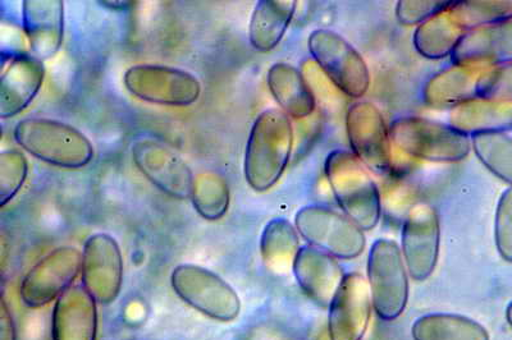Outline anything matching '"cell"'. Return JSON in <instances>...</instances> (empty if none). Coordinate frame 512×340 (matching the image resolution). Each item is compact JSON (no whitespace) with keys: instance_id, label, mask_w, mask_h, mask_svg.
<instances>
[{"instance_id":"cell-32","label":"cell","mask_w":512,"mask_h":340,"mask_svg":"<svg viewBox=\"0 0 512 340\" xmlns=\"http://www.w3.org/2000/svg\"><path fill=\"white\" fill-rule=\"evenodd\" d=\"M478 98L512 103V63L488 68L480 77Z\"/></svg>"},{"instance_id":"cell-11","label":"cell","mask_w":512,"mask_h":340,"mask_svg":"<svg viewBox=\"0 0 512 340\" xmlns=\"http://www.w3.org/2000/svg\"><path fill=\"white\" fill-rule=\"evenodd\" d=\"M401 245L410 278L424 282L431 277L441 246L440 217L432 205L419 202L409 209L402 225Z\"/></svg>"},{"instance_id":"cell-23","label":"cell","mask_w":512,"mask_h":340,"mask_svg":"<svg viewBox=\"0 0 512 340\" xmlns=\"http://www.w3.org/2000/svg\"><path fill=\"white\" fill-rule=\"evenodd\" d=\"M450 124L465 135L512 130V103L474 99L451 110Z\"/></svg>"},{"instance_id":"cell-6","label":"cell","mask_w":512,"mask_h":340,"mask_svg":"<svg viewBox=\"0 0 512 340\" xmlns=\"http://www.w3.org/2000/svg\"><path fill=\"white\" fill-rule=\"evenodd\" d=\"M171 284L182 301L210 319L231 323L240 315L239 294L212 270L192 264L177 266Z\"/></svg>"},{"instance_id":"cell-35","label":"cell","mask_w":512,"mask_h":340,"mask_svg":"<svg viewBox=\"0 0 512 340\" xmlns=\"http://www.w3.org/2000/svg\"><path fill=\"white\" fill-rule=\"evenodd\" d=\"M0 340H17L15 321L4 298L0 301Z\"/></svg>"},{"instance_id":"cell-26","label":"cell","mask_w":512,"mask_h":340,"mask_svg":"<svg viewBox=\"0 0 512 340\" xmlns=\"http://www.w3.org/2000/svg\"><path fill=\"white\" fill-rule=\"evenodd\" d=\"M414 340H489L487 329L463 315L429 314L415 320Z\"/></svg>"},{"instance_id":"cell-29","label":"cell","mask_w":512,"mask_h":340,"mask_svg":"<svg viewBox=\"0 0 512 340\" xmlns=\"http://www.w3.org/2000/svg\"><path fill=\"white\" fill-rule=\"evenodd\" d=\"M190 200L198 213L207 220H219L230 205V190L224 178L216 173H201L194 178Z\"/></svg>"},{"instance_id":"cell-5","label":"cell","mask_w":512,"mask_h":340,"mask_svg":"<svg viewBox=\"0 0 512 340\" xmlns=\"http://www.w3.org/2000/svg\"><path fill=\"white\" fill-rule=\"evenodd\" d=\"M368 283L374 311L384 321L399 319L409 301V271L396 242L381 238L368 256Z\"/></svg>"},{"instance_id":"cell-31","label":"cell","mask_w":512,"mask_h":340,"mask_svg":"<svg viewBox=\"0 0 512 340\" xmlns=\"http://www.w3.org/2000/svg\"><path fill=\"white\" fill-rule=\"evenodd\" d=\"M29 163L25 155L17 150H7L0 154V205L6 206L15 199L24 187Z\"/></svg>"},{"instance_id":"cell-28","label":"cell","mask_w":512,"mask_h":340,"mask_svg":"<svg viewBox=\"0 0 512 340\" xmlns=\"http://www.w3.org/2000/svg\"><path fill=\"white\" fill-rule=\"evenodd\" d=\"M478 159L495 176L512 186V137L506 132H486L472 136Z\"/></svg>"},{"instance_id":"cell-1","label":"cell","mask_w":512,"mask_h":340,"mask_svg":"<svg viewBox=\"0 0 512 340\" xmlns=\"http://www.w3.org/2000/svg\"><path fill=\"white\" fill-rule=\"evenodd\" d=\"M294 130L290 117L281 109L265 110L255 119L246 144L244 173L256 192L277 185L290 162Z\"/></svg>"},{"instance_id":"cell-22","label":"cell","mask_w":512,"mask_h":340,"mask_svg":"<svg viewBox=\"0 0 512 340\" xmlns=\"http://www.w3.org/2000/svg\"><path fill=\"white\" fill-rule=\"evenodd\" d=\"M267 82L274 100L288 117L303 119L312 116L317 101L300 70L287 63L273 64L269 68Z\"/></svg>"},{"instance_id":"cell-16","label":"cell","mask_w":512,"mask_h":340,"mask_svg":"<svg viewBox=\"0 0 512 340\" xmlns=\"http://www.w3.org/2000/svg\"><path fill=\"white\" fill-rule=\"evenodd\" d=\"M292 271L306 296L322 307L331 305L346 275L336 257L310 245L301 246Z\"/></svg>"},{"instance_id":"cell-36","label":"cell","mask_w":512,"mask_h":340,"mask_svg":"<svg viewBox=\"0 0 512 340\" xmlns=\"http://www.w3.org/2000/svg\"><path fill=\"white\" fill-rule=\"evenodd\" d=\"M506 319H507V323H509V325L511 326V329H512V302H510V305L507 306Z\"/></svg>"},{"instance_id":"cell-27","label":"cell","mask_w":512,"mask_h":340,"mask_svg":"<svg viewBox=\"0 0 512 340\" xmlns=\"http://www.w3.org/2000/svg\"><path fill=\"white\" fill-rule=\"evenodd\" d=\"M300 248V234L288 220L276 218L265 225L260 254L268 269L276 273L292 269Z\"/></svg>"},{"instance_id":"cell-19","label":"cell","mask_w":512,"mask_h":340,"mask_svg":"<svg viewBox=\"0 0 512 340\" xmlns=\"http://www.w3.org/2000/svg\"><path fill=\"white\" fill-rule=\"evenodd\" d=\"M451 58L454 64L482 67L512 63V21L466 31Z\"/></svg>"},{"instance_id":"cell-14","label":"cell","mask_w":512,"mask_h":340,"mask_svg":"<svg viewBox=\"0 0 512 340\" xmlns=\"http://www.w3.org/2000/svg\"><path fill=\"white\" fill-rule=\"evenodd\" d=\"M132 160L158 190L178 200L190 199L194 173L171 147L158 141L141 139L131 149Z\"/></svg>"},{"instance_id":"cell-13","label":"cell","mask_w":512,"mask_h":340,"mask_svg":"<svg viewBox=\"0 0 512 340\" xmlns=\"http://www.w3.org/2000/svg\"><path fill=\"white\" fill-rule=\"evenodd\" d=\"M82 286L96 303L116 301L123 283V256L112 236L96 233L86 240L82 250Z\"/></svg>"},{"instance_id":"cell-25","label":"cell","mask_w":512,"mask_h":340,"mask_svg":"<svg viewBox=\"0 0 512 340\" xmlns=\"http://www.w3.org/2000/svg\"><path fill=\"white\" fill-rule=\"evenodd\" d=\"M465 34L466 30L456 21L448 8L416 27L414 47L424 58H446L454 54Z\"/></svg>"},{"instance_id":"cell-2","label":"cell","mask_w":512,"mask_h":340,"mask_svg":"<svg viewBox=\"0 0 512 340\" xmlns=\"http://www.w3.org/2000/svg\"><path fill=\"white\" fill-rule=\"evenodd\" d=\"M324 172L342 213L363 231L376 228L382 199L370 170L350 151L335 150L327 156Z\"/></svg>"},{"instance_id":"cell-34","label":"cell","mask_w":512,"mask_h":340,"mask_svg":"<svg viewBox=\"0 0 512 340\" xmlns=\"http://www.w3.org/2000/svg\"><path fill=\"white\" fill-rule=\"evenodd\" d=\"M497 251L507 263H512V186L498 201L495 220Z\"/></svg>"},{"instance_id":"cell-21","label":"cell","mask_w":512,"mask_h":340,"mask_svg":"<svg viewBox=\"0 0 512 340\" xmlns=\"http://www.w3.org/2000/svg\"><path fill=\"white\" fill-rule=\"evenodd\" d=\"M491 67L454 64L427 82L423 90L424 103L434 109H455L478 98V84Z\"/></svg>"},{"instance_id":"cell-24","label":"cell","mask_w":512,"mask_h":340,"mask_svg":"<svg viewBox=\"0 0 512 340\" xmlns=\"http://www.w3.org/2000/svg\"><path fill=\"white\" fill-rule=\"evenodd\" d=\"M294 0H260L251 16L249 40L258 52H271L281 43L292 18L295 16Z\"/></svg>"},{"instance_id":"cell-4","label":"cell","mask_w":512,"mask_h":340,"mask_svg":"<svg viewBox=\"0 0 512 340\" xmlns=\"http://www.w3.org/2000/svg\"><path fill=\"white\" fill-rule=\"evenodd\" d=\"M392 144L411 158L456 163L468 158L472 137L451 124L423 117H402L390 126Z\"/></svg>"},{"instance_id":"cell-9","label":"cell","mask_w":512,"mask_h":340,"mask_svg":"<svg viewBox=\"0 0 512 340\" xmlns=\"http://www.w3.org/2000/svg\"><path fill=\"white\" fill-rule=\"evenodd\" d=\"M123 82L137 99L167 107H190L201 95V84L192 73L158 64L128 68Z\"/></svg>"},{"instance_id":"cell-10","label":"cell","mask_w":512,"mask_h":340,"mask_svg":"<svg viewBox=\"0 0 512 340\" xmlns=\"http://www.w3.org/2000/svg\"><path fill=\"white\" fill-rule=\"evenodd\" d=\"M346 131L352 154L370 172H390L393 145L390 127L376 105L369 101H359L351 105L346 114Z\"/></svg>"},{"instance_id":"cell-30","label":"cell","mask_w":512,"mask_h":340,"mask_svg":"<svg viewBox=\"0 0 512 340\" xmlns=\"http://www.w3.org/2000/svg\"><path fill=\"white\" fill-rule=\"evenodd\" d=\"M452 15L466 31L512 21V0H465L454 2Z\"/></svg>"},{"instance_id":"cell-3","label":"cell","mask_w":512,"mask_h":340,"mask_svg":"<svg viewBox=\"0 0 512 340\" xmlns=\"http://www.w3.org/2000/svg\"><path fill=\"white\" fill-rule=\"evenodd\" d=\"M13 137L27 153L54 167L81 169L94 158V146L84 133L54 119H22Z\"/></svg>"},{"instance_id":"cell-33","label":"cell","mask_w":512,"mask_h":340,"mask_svg":"<svg viewBox=\"0 0 512 340\" xmlns=\"http://www.w3.org/2000/svg\"><path fill=\"white\" fill-rule=\"evenodd\" d=\"M454 2L443 0H401L396 6V17L401 25H422L438 13L446 11Z\"/></svg>"},{"instance_id":"cell-7","label":"cell","mask_w":512,"mask_h":340,"mask_svg":"<svg viewBox=\"0 0 512 340\" xmlns=\"http://www.w3.org/2000/svg\"><path fill=\"white\" fill-rule=\"evenodd\" d=\"M295 227L308 245L337 260H352L363 254L367 240L363 229L336 210L312 205L297 211Z\"/></svg>"},{"instance_id":"cell-18","label":"cell","mask_w":512,"mask_h":340,"mask_svg":"<svg viewBox=\"0 0 512 340\" xmlns=\"http://www.w3.org/2000/svg\"><path fill=\"white\" fill-rule=\"evenodd\" d=\"M44 77V64L38 58L15 55L0 80V117L12 118L24 112L38 96Z\"/></svg>"},{"instance_id":"cell-17","label":"cell","mask_w":512,"mask_h":340,"mask_svg":"<svg viewBox=\"0 0 512 340\" xmlns=\"http://www.w3.org/2000/svg\"><path fill=\"white\" fill-rule=\"evenodd\" d=\"M22 27L32 57L47 61L61 49L64 31V3L61 0H25Z\"/></svg>"},{"instance_id":"cell-15","label":"cell","mask_w":512,"mask_h":340,"mask_svg":"<svg viewBox=\"0 0 512 340\" xmlns=\"http://www.w3.org/2000/svg\"><path fill=\"white\" fill-rule=\"evenodd\" d=\"M331 340H363L374 310L368 280L359 273L346 274L328 307Z\"/></svg>"},{"instance_id":"cell-8","label":"cell","mask_w":512,"mask_h":340,"mask_svg":"<svg viewBox=\"0 0 512 340\" xmlns=\"http://www.w3.org/2000/svg\"><path fill=\"white\" fill-rule=\"evenodd\" d=\"M308 45L315 64L338 90L354 99L367 94L368 64L349 41L335 31L320 29L310 34Z\"/></svg>"},{"instance_id":"cell-12","label":"cell","mask_w":512,"mask_h":340,"mask_svg":"<svg viewBox=\"0 0 512 340\" xmlns=\"http://www.w3.org/2000/svg\"><path fill=\"white\" fill-rule=\"evenodd\" d=\"M82 252L75 247H59L32 266L22 280L20 296L30 309L57 301L72 287L81 273Z\"/></svg>"},{"instance_id":"cell-20","label":"cell","mask_w":512,"mask_h":340,"mask_svg":"<svg viewBox=\"0 0 512 340\" xmlns=\"http://www.w3.org/2000/svg\"><path fill=\"white\" fill-rule=\"evenodd\" d=\"M98 332L96 301L84 286L71 287L54 305L53 340H95Z\"/></svg>"}]
</instances>
